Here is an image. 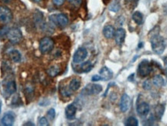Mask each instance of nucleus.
Instances as JSON below:
<instances>
[{"label":"nucleus","instance_id":"f257e3e1","mask_svg":"<svg viewBox=\"0 0 167 126\" xmlns=\"http://www.w3.org/2000/svg\"><path fill=\"white\" fill-rule=\"evenodd\" d=\"M151 45L152 50L156 54H162L165 48L164 39L159 35H155L151 38Z\"/></svg>","mask_w":167,"mask_h":126},{"label":"nucleus","instance_id":"f03ea898","mask_svg":"<svg viewBox=\"0 0 167 126\" xmlns=\"http://www.w3.org/2000/svg\"><path fill=\"white\" fill-rule=\"evenodd\" d=\"M49 19L53 24L60 27H65L68 24L67 16L63 13L51 15Z\"/></svg>","mask_w":167,"mask_h":126},{"label":"nucleus","instance_id":"7ed1b4c3","mask_svg":"<svg viewBox=\"0 0 167 126\" xmlns=\"http://www.w3.org/2000/svg\"><path fill=\"white\" fill-rule=\"evenodd\" d=\"M152 71V67L147 60H143L141 61L138 67V74L139 76L145 78V77L148 76Z\"/></svg>","mask_w":167,"mask_h":126},{"label":"nucleus","instance_id":"20e7f679","mask_svg":"<svg viewBox=\"0 0 167 126\" xmlns=\"http://www.w3.org/2000/svg\"><path fill=\"white\" fill-rule=\"evenodd\" d=\"M7 37L12 44H19L23 39V33L19 29L12 28L8 32Z\"/></svg>","mask_w":167,"mask_h":126},{"label":"nucleus","instance_id":"39448f33","mask_svg":"<svg viewBox=\"0 0 167 126\" xmlns=\"http://www.w3.org/2000/svg\"><path fill=\"white\" fill-rule=\"evenodd\" d=\"M54 42L50 37H44L40 42V50L43 53H49L54 49Z\"/></svg>","mask_w":167,"mask_h":126},{"label":"nucleus","instance_id":"423d86ee","mask_svg":"<svg viewBox=\"0 0 167 126\" xmlns=\"http://www.w3.org/2000/svg\"><path fill=\"white\" fill-rule=\"evenodd\" d=\"M12 19V13L11 10L6 6H0V22L8 23Z\"/></svg>","mask_w":167,"mask_h":126},{"label":"nucleus","instance_id":"0eeeda50","mask_svg":"<svg viewBox=\"0 0 167 126\" xmlns=\"http://www.w3.org/2000/svg\"><path fill=\"white\" fill-rule=\"evenodd\" d=\"M87 56H88V50L85 48L80 47V48L77 49L74 53V57H73V61L76 64L81 63L82 61H84Z\"/></svg>","mask_w":167,"mask_h":126},{"label":"nucleus","instance_id":"6e6552de","mask_svg":"<svg viewBox=\"0 0 167 126\" xmlns=\"http://www.w3.org/2000/svg\"><path fill=\"white\" fill-rule=\"evenodd\" d=\"M102 87L100 84H88L84 88L83 94L87 95H94L97 94L101 92Z\"/></svg>","mask_w":167,"mask_h":126},{"label":"nucleus","instance_id":"1a4fd4ad","mask_svg":"<svg viewBox=\"0 0 167 126\" xmlns=\"http://www.w3.org/2000/svg\"><path fill=\"white\" fill-rule=\"evenodd\" d=\"M131 105V99L126 94H124L122 96L120 101V109L122 112L128 111Z\"/></svg>","mask_w":167,"mask_h":126},{"label":"nucleus","instance_id":"9d476101","mask_svg":"<svg viewBox=\"0 0 167 126\" xmlns=\"http://www.w3.org/2000/svg\"><path fill=\"white\" fill-rule=\"evenodd\" d=\"M15 121V115L12 112H7L4 115L1 120V124L5 126H11Z\"/></svg>","mask_w":167,"mask_h":126},{"label":"nucleus","instance_id":"9b49d317","mask_svg":"<svg viewBox=\"0 0 167 126\" xmlns=\"http://www.w3.org/2000/svg\"><path fill=\"white\" fill-rule=\"evenodd\" d=\"M125 30L122 28H118L115 31L114 33V39H115V42L118 45H122L124 43L125 39Z\"/></svg>","mask_w":167,"mask_h":126},{"label":"nucleus","instance_id":"f8f14e48","mask_svg":"<svg viewBox=\"0 0 167 126\" xmlns=\"http://www.w3.org/2000/svg\"><path fill=\"white\" fill-rule=\"evenodd\" d=\"M99 74L103 81H109L113 78V72L107 67H102L99 71Z\"/></svg>","mask_w":167,"mask_h":126},{"label":"nucleus","instance_id":"ddd939ff","mask_svg":"<svg viewBox=\"0 0 167 126\" xmlns=\"http://www.w3.org/2000/svg\"><path fill=\"white\" fill-rule=\"evenodd\" d=\"M77 112V107L74 104H69L65 109V115H66V118L68 119H73L74 118Z\"/></svg>","mask_w":167,"mask_h":126},{"label":"nucleus","instance_id":"4468645a","mask_svg":"<svg viewBox=\"0 0 167 126\" xmlns=\"http://www.w3.org/2000/svg\"><path fill=\"white\" fill-rule=\"evenodd\" d=\"M137 112L139 115L145 116L149 112V105L145 102L141 103L137 106Z\"/></svg>","mask_w":167,"mask_h":126},{"label":"nucleus","instance_id":"2eb2a0df","mask_svg":"<svg viewBox=\"0 0 167 126\" xmlns=\"http://www.w3.org/2000/svg\"><path fill=\"white\" fill-rule=\"evenodd\" d=\"M115 30L114 28L111 25H107L103 29V34L107 39H111L114 36Z\"/></svg>","mask_w":167,"mask_h":126},{"label":"nucleus","instance_id":"dca6fc26","mask_svg":"<svg viewBox=\"0 0 167 126\" xmlns=\"http://www.w3.org/2000/svg\"><path fill=\"white\" fill-rule=\"evenodd\" d=\"M6 92L9 95L12 94L16 91V84L14 81H10L6 84Z\"/></svg>","mask_w":167,"mask_h":126},{"label":"nucleus","instance_id":"f3484780","mask_svg":"<svg viewBox=\"0 0 167 126\" xmlns=\"http://www.w3.org/2000/svg\"><path fill=\"white\" fill-rule=\"evenodd\" d=\"M60 68L58 66H52V67H49L48 70H46V73L51 78H54V77L57 76L60 74Z\"/></svg>","mask_w":167,"mask_h":126},{"label":"nucleus","instance_id":"a211bd4d","mask_svg":"<svg viewBox=\"0 0 167 126\" xmlns=\"http://www.w3.org/2000/svg\"><path fill=\"white\" fill-rule=\"evenodd\" d=\"M80 87V81L78 78H74L71 81L69 84V87L72 91H76Z\"/></svg>","mask_w":167,"mask_h":126},{"label":"nucleus","instance_id":"6ab92c4d","mask_svg":"<svg viewBox=\"0 0 167 126\" xmlns=\"http://www.w3.org/2000/svg\"><path fill=\"white\" fill-rule=\"evenodd\" d=\"M33 19H34V22H35V23L36 24V25L41 26L42 24L43 23V14L41 13V12L39 11V10H36L33 15Z\"/></svg>","mask_w":167,"mask_h":126},{"label":"nucleus","instance_id":"aec40b11","mask_svg":"<svg viewBox=\"0 0 167 126\" xmlns=\"http://www.w3.org/2000/svg\"><path fill=\"white\" fill-rule=\"evenodd\" d=\"M9 56H10L11 60L15 63H19L21 61V54L16 50H11L10 53H9Z\"/></svg>","mask_w":167,"mask_h":126},{"label":"nucleus","instance_id":"412c9836","mask_svg":"<svg viewBox=\"0 0 167 126\" xmlns=\"http://www.w3.org/2000/svg\"><path fill=\"white\" fill-rule=\"evenodd\" d=\"M164 111H165V106L163 104H158L155 108V115H156V118L160 119L163 115Z\"/></svg>","mask_w":167,"mask_h":126},{"label":"nucleus","instance_id":"4be33fe9","mask_svg":"<svg viewBox=\"0 0 167 126\" xmlns=\"http://www.w3.org/2000/svg\"><path fill=\"white\" fill-rule=\"evenodd\" d=\"M153 84L157 87H162L165 84V80L160 75H156L152 78Z\"/></svg>","mask_w":167,"mask_h":126},{"label":"nucleus","instance_id":"5701e85b","mask_svg":"<svg viewBox=\"0 0 167 126\" xmlns=\"http://www.w3.org/2000/svg\"><path fill=\"white\" fill-rule=\"evenodd\" d=\"M132 19L138 25H141L143 23V15L140 12H135L132 15Z\"/></svg>","mask_w":167,"mask_h":126},{"label":"nucleus","instance_id":"b1692460","mask_svg":"<svg viewBox=\"0 0 167 126\" xmlns=\"http://www.w3.org/2000/svg\"><path fill=\"white\" fill-rule=\"evenodd\" d=\"M92 67H93L92 64H91L90 61H87V62L81 64V66L80 67V71L83 72V73H88V72L91 71Z\"/></svg>","mask_w":167,"mask_h":126},{"label":"nucleus","instance_id":"393cba45","mask_svg":"<svg viewBox=\"0 0 167 126\" xmlns=\"http://www.w3.org/2000/svg\"><path fill=\"white\" fill-rule=\"evenodd\" d=\"M125 125L128 126H138L139 125V121L135 117H129L125 121Z\"/></svg>","mask_w":167,"mask_h":126},{"label":"nucleus","instance_id":"a878e982","mask_svg":"<svg viewBox=\"0 0 167 126\" xmlns=\"http://www.w3.org/2000/svg\"><path fill=\"white\" fill-rule=\"evenodd\" d=\"M41 29L46 33H52L54 32V28L52 27V26L50 24L44 23L41 25Z\"/></svg>","mask_w":167,"mask_h":126},{"label":"nucleus","instance_id":"bb28decb","mask_svg":"<svg viewBox=\"0 0 167 126\" xmlns=\"http://www.w3.org/2000/svg\"><path fill=\"white\" fill-rule=\"evenodd\" d=\"M71 91H72V90L70 89V87L69 88H67L66 87H63L60 88V93H61V94L63 95V97L71 96V94H72Z\"/></svg>","mask_w":167,"mask_h":126},{"label":"nucleus","instance_id":"cd10ccee","mask_svg":"<svg viewBox=\"0 0 167 126\" xmlns=\"http://www.w3.org/2000/svg\"><path fill=\"white\" fill-rule=\"evenodd\" d=\"M25 91H26V95L28 98H32V94H33L34 90H33V88H32L31 86H28V87H26Z\"/></svg>","mask_w":167,"mask_h":126},{"label":"nucleus","instance_id":"c85d7f7f","mask_svg":"<svg viewBox=\"0 0 167 126\" xmlns=\"http://www.w3.org/2000/svg\"><path fill=\"white\" fill-rule=\"evenodd\" d=\"M109 9L111 11L116 13V12H118L120 10V6H119V4L117 3V2H113V3L110 6Z\"/></svg>","mask_w":167,"mask_h":126},{"label":"nucleus","instance_id":"c756f323","mask_svg":"<svg viewBox=\"0 0 167 126\" xmlns=\"http://www.w3.org/2000/svg\"><path fill=\"white\" fill-rule=\"evenodd\" d=\"M55 115H56V112L54 108H50L49 111H48L47 116H48V118H49L50 121H53V120L54 119V118H55Z\"/></svg>","mask_w":167,"mask_h":126},{"label":"nucleus","instance_id":"7c9ffc66","mask_svg":"<svg viewBox=\"0 0 167 126\" xmlns=\"http://www.w3.org/2000/svg\"><path fill=\"white\" fill-rule=\"evenodd\" d=\"M39 125H41V126H47L49 125V124H48V121L47 119H46V118H44V117H41V118L39 119Z\"/></svg>","mask_w":167,"mask_h":126},{"label":"nucleus","instance_id":"2f4dec72","mask_svg":"<svg viewBox=\"0 0 167 126\" xmlns=\"http://www.w3.org/2000/svg\"><path fill=\"white\" fill-rule=\"evenodd\" d=\"M9 30L7 28V27H4V28H2L1 30H0V36H5V35L7 36V33H8V32H9Z\"/></svg>","mask_w":167,"mask_h":126},{"label":"nucleus","instance_id":"473e14b6","mask_svg":"<svg viewBox=\"0 0 167 126\" xmlns=\"http://www.w3.org/2000/svg\"><path fill=\"white\" fill-rule=\"evenodd\" d=\"M71 2L74 6L78 7V6H80V5H81L82 0H72Z\"/></svg>","mask_w":167,"mask_h":126},{"label":"nucleus","instance_id":"72a5a7b5","mask_svg":"<svg viewBox=\"0 0 167 126\" xmlns=\"http://www.w3.org/2000/svg\"><path fill=\"white\" fill-rule=\"evenodd\" d=\"M53 2H54V3L55 4L56 6H60L63 5V4L64 3L65 0H53Z\"/></svg>","mask_w":167,"mask_h":126},{"label":"nucleus","instance_id":"f704fd0d","mask_svg":"<svg viewBox=\"0 0 167 126\" xmlns=\"http://www.w3.org/2000/svg\"><path fill=\"white\" fill-rule=\"evenodd\" d=\"M101 77L100 76V75H94V76L92 77V78H91V81H101Z\"/></svg>","mask_w":167,"mask_h":126},{"label":"nucleus","instance_id":"c9c22d12","mask_svg":"<svg viewBox=\"0 0 167 126\" xmlns=\"http://www.w3.org/2000/svg\"><path fill=\"white\" fill-rule=\"evenodd\" d=\"M143 87L145 90H148V89L151 88V87H150V83L148 82V81H145V82L143 83Z\"/></svg>","mask_w":167,"mask_h":126},{"label":"nucleus","instance_id":"e433bc0d","mask_svg":"<svg viewBox=\"0 0 167 126\" xmlns=\"http://www.w3.org/2000/svg\"><path fill=\"white\" fill-rule=\"evenodd\" d=\"M1 1L2 2H4V3H9L12 0H1Z\"/></svg>","mask_w":167,"mask_h":126},{"label":"nucleus","instance_id":"4c0bfd02","mask_svg":"<svg viewBox=\"0 0 167 126\" xmlns=\"http://www.w3.org/2000/svg\"><path fill=\"white\" fill-rule=\"evenodd\" d=\"M27 123H28V124H24V125H32V126L34 125V124H32L31 122H27Z\"/></svg>","mask_w":167,"mask_h":126},{"label":"nucleus","instance_id":"58836bf2","mask_svg":"<svg viewBox=\"0 0 167 126\" xmlns=\"http://www.w3.org/2000/svg\"><path fill=\"white\" fill-rule=\"evenodd\" d=\"M164 63H165V65H167V57H165L164 58Z\"/></svg>","mask_w":167,"mask_h":126},{"label":"nucleus","instance_id":"ea45409f","mask_svg":"<svg viewBox=\"0 0 167 126\" xmlns=\"http://www.w3.org/2000/svg\"><path fill=\"white\" fill-rule=\"evenodd\" d=\"M32 1H33V2H40V0H32Z\"/></svg>","mask_w":167,"mask_h":126},{"label":"nucleus","instance_id":"a19ab883","mask_svg":"<svg viewBox=\"0 0 167 126\" xmlns=\"http://www.w3.org/2000/svg\"><path fill=\"white\" fill-rule=\"evenodd\" d=\"M1 111H2V102L0 101V113H1Z\"/></svg>","mask_w":167,"mask_h":126},{"label":"nucleus","instance_id":"79ce46f5","mask_svg":"<svg viewBox=\"0 0 167 126\" xmlns=\"http://www.w3.org/2000/svg\"><path fill=\"white\" fill-rule=\"evenodd\" d=\"M67 1H68V2H71V1H72V0H67Z\"/></svg>","mask_w":167,"mask_h":126}]
</instances>
